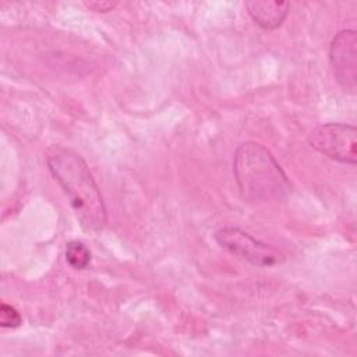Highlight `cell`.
Wrapping results in <instances>:
<instances>
[{"label":"cell","instance_id":"obj_1","mask_svg":"<svg viewBox=\"0 0 357 357\" xmlns=\"http://www.w3.org/2000/svg\"><path fill=\"white\" fill-rule=\"evenodd\" d=\"M46 165L67 195L79 226L89 233L100 231L107 222L106 206L82 156L73 149L54 146L47 152Z\"/></svg>","mask_w":357,"mask_h":357},{"label":"cell","instance_id":"obj_2","mask_svg":"<svg viewBox=\"0 0 357 357\" xmlns=\"http://www.w3.org/2000/svg\"><path fill=\"white\" fill-rule=\"evenodd\" d=\"M233 174L244 201L268 204L284 199L291 183L272 152L259 142L241 144L233 158Z\"/></svg>","mask_w":357,"mask_h":357},{"label":"cell","instance_id":"obj_3","mask_svg":"<svg viewBox=\"0 0 357 357\" xmlns=\"http://www.w3.org/2000/svg\"><path fill=\"white\" fill-rule=\"evenodd\" d=\"M310 145L321 155L354 166L357 162V130L343 123H325L311 130Z\"/></svg>","mask_w":357,"mask_h":357},{"label":"cell","instance_id":"obj_4","mask_svg":"<svg viewBox=\"0 0 357 357\" xmlns=\"http://www.w3.org/2000/svg\"><path fill=\"white\" fill-rule=\"evenodd\" d=\"M213 238L223 250L255 266H275L284 259L283 254L276 248L257 240L238 227H222L215 231Z\"/></svg>","mask_w":357,"mask_h":357},{"label":"cell","instance_id":"obj_5","mask_svg":"<svg viewBox=\"0 0 357 357\" xmlns=\"http://www.w3.org/2000/svg\"><path fill=\"white\" fill-rule=\"evenodd\" d=\"M329 64L339 85L349 93L357 92V32L339 31L329 45Z\"/></svg>","mask_w":357,"mask_h":357},{"label":"cell","instance_id":"obj_6","mask_svg":"<svg viewBox=\"0 0 357 357\" xmlns=\"http://www.w3.org/2000/svg\"><path fill=\"white\" fill-rule=\"evenodd\" d=\"M244 6L252 21L266 31L279 28L290 10L287 1L279 0H248Z\"/></svg>","mask_w":357,"mask_h":357},{"label":"cell","instance_id":"obj_7","mask_svg":"<svg viewBox=\"0 0 357 357\" xmlns=\"http://www.w3.org/2000/svg\"><path fill=\"white\" fill-rule=\"evenodd\" d=\"M66 261L67 264L77 271L85 269L91 262L89 248L78 240H71L66 244Z\"/></svg>","mask_w":357,"mask_h":357},{"label":"cell","instance_id":"obj_8","mask_svg":"<svg viewBox=\"0 0 357 357\" xmlns=\"http://www.w3.org/2000/svg\"><path fill=\"white\" fill-rule=\"evenodd\" d=\"M22 324L21 314L13 307L6 303L0 305V325L3 328H18Z\"/></svg>","mask_w":357,"mask_h":357},{"label":"cell","instance_id":"obj_9","mask_svg":"<svg viewBox=\"0 0 357 357\" xmlns=\"http://www.w3.org/2000/svg\"><path fill=\"white\" fill-rule=\"evenodd\" d=\"M84 6L95 13H109L116 8L117 1L110 0H92V1H84Z\"/></svg>","mask_w":357,"mask_h":357}]
</instances>
